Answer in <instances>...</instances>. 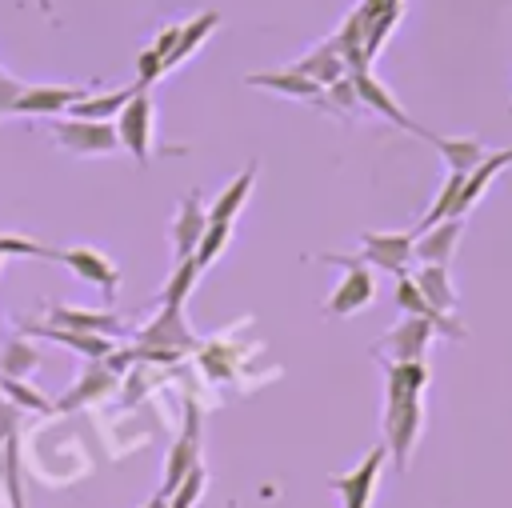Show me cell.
Here are the masks:
<instances>
[{
    "instance_id": "7a4b0ae2",
    "label": "cell",
    "mask_w": 512,
    "mask_h": 508,
    "mask_svg": "<svg viewBox=\"0 0 512 508\" xmlns=\"http://www.w3.org/2000/svg\"><path fill=\"white\" fill-rule=\"evenodd\" d=\"M252 184H256V160L220 192V200L208 208V224H204V236H200V248H196V264L200 268H208L220 252H224V244L232 240V224H236V216H240V208L248 204V192H252Z\"/></svg>"
},
{
    "instance_id": "8d00e7d4",
    "label": "cell",
    "mask_w": 512,
    "mask_h": 508,
    "mask_svg": "<svg viewBox=\"0 0 512 508\" xmlns=\"http://www.w3.org/2000/svg\"><path fill=\"white\" fill-rule=\"evenodd\" d=\"M360 12H364V20H372V16H400V0H364Z\"/></svg>"
},
{
    "instance_id": "e0dca14e",
    "label": "cell",
    "mask_w": 512,
    "mask_h": 508,
    "mask_svg": "<svg viewBox=\"0 0 512 508\" xmlns=\"http://www.w3.org/2000/svg\"><path fill=\"white\" fill-rule=\"evenodd\" d=\"M512 164V148H500V152H484V160L464 176V184H460V196H456V208H452V216L456 220H464L472 208H476V200L488 192V184L504 172Z\"/></svg>"
},
{
    "instance_id": "83f0119b",
    "label": "cell",
    "mask_w": 512,
    "mask_h": 508,
    "mask_svg": "<svg viewBox=\"0 0 512 508\" xmlns=\"http://www.w3.org/2000/svg\"><path fill=\"white\" fill-rule=\"evenodd\" d=\"M200 264L188 256V260H176V268H172V276H168V284H164V292H160V304H176V308H184V300H188V292H192V284L200 280Z\"/></svg>"
},
{
    "instance_id": "d6986e66",
    "label": "cell",
    "mask_w": 512,
    "mask_h": 508,
    "mask_svg": "<svg viewBox=\"0 0 512 508\" xmlns=\"http://www.w3.org/2000/svg\"><path fill=\"white\" fill-rule=\"evenodd\" d=\"M48 324L56 328H76V332H96V336H124L128 324L116 312H92V308H72V304H48Z\"/></svg>"
},
{
    "instance_id": "60d3db41",
    "label": "cell",
    "mask_w": 512,
    "mask_h": 508,
    "mask_svg": "<svg viewBox=\"0 0 512 508\" xmlns=\"http://www.w3.org/2000/svg\"><path fill=\"white\" fill-rule=\"evenodd\" d=\"M0 260H4V256H0Z\"/></svg>"
},
{
    "instance_id": "603a6c76",
    "label": "cell",
    "mask_w": 512,
    "mask_h": 508,
    "mask_svg": "<svg viewBox=\"0 0 512 508\" xmlns=\"http://www.w3.org/2000/svg\"><path fill=\"white\" fill-rule=\"evenodd\" d=\"M424 140L440 152V160L448 164V172H464V176H468V172L484 160V144H480L476 136H432V132H428Z\"/></svg>"
},
{
    "instance_id": "1f68e13d",
    "label": "cell",
    "mask_w": 512,
    "mask_h": 508,
    "mask_svg": "<svg viewBox=\"0 0 512 508\" xmlns=\"http://www.w3.org/2000/svg\"><path fill=\"white\" fill-rule=\"evenodd\" d=\"M0 256H32V260H60V248H48L28 236H0Z\"/></svg>"
},
{
    "instance_id": "f35d334b",
    "label": "cell",
    "mask_w": 512,
    "mask_h": 508,
    "mask_svg": "<svg viewBox=\"0 0 512 508\" xmlns=\"http://www.w3.org/2000/svg\"><path fill=\"white\" fill-rule=\"evenodd\" d=\"M140 508H168V496H164V492L156 488V492H152V496H148V500H144Z\"/></svg>"
},
{
    "instance_id": "277c9868",
    "label": "cell",
    "mask_w": 512,
    "mask_h": 508,
    "mask_svg": "<svg viewBox=\"0 0 512 508\" xmlns=\"http://www.w3.org/2000/svg\"><path fill=\"white\" fill-rule=\"evenodd\" d=\"M52 140L64 152H76V156H96V152H116L120 148V136H116L112 120H84V116L56 120L52 124Z\"/></svg>"
},
{
    "instance_id": "8fae6325",
    "label": "cell",
    "mask_w": 512,
    "mask_h": 508,
    "mask_svg": "<svg viewBox=\"0 0 512 508\" xmlns=\"http://www.w3.org/2000/svg\"><path fill=\"white\" fill-rule=\"evenodd\" d=\"M244 84H252V88H268V92H276V96L308 100V104H320V108L336 112V108L328 104V92H324V88H320L312 76L296 72L292 64H288V68H276V72H252V76H244Z\"/></svg>"
},
{
    "instance_id": "d590c367",
    "label": "cell",
    "mask_w": 512,
    "mask_h": 508,
    "mask_svg": "<svg viewBox=\"0 0 512 508\" xmlns=\"http://www.w3.org/2000/svg\"><path fill=\"white\" fill-rule=\"evenodd\" d=\"M176 40H180V24H168V28H164V32H160V36L152 40V48L160 52V60H164V64H168V56H172Z\"/></svg>"
},
{
    "instance_id": "74e56055",
    "label": "cell",
    "mask_w": 512,
    "mask_h": 508,
    "mask_svg": "<svg viewBox=\"0 0 512 508\" xmlns=\"http://www.w3.org/2000/svg\"><path fill=\"white\" fill-rule=\"evenodd\" d=\"M16 412H20V408H16L12 400H4V396H0V440L16 436Z\"/></svg>"
},
{
    "instance_id": "5b68a950",
    "label": "cell",
    "mask_w": 512,
    "mask_h": 508,
    "mask_svg": "<svg viewBox=\"0 0 512 508\" xmlns=\"http://www.w3.org/2000/svg\"><path fill=\"white\" fill-rule=\"evenodd\" d=\"M112 124H116L120 148H128V156H132L136 164H148V152H152V96H148V88H140V92L120 108V116H116Z\"/></svg>"
},
{
    "instance_id": "52a82bcc",
    "label": "cell",
    "mask_w": 512,
    "mask_h": 508,
    "mask_svg": "<svg viewBox=\"0 0 512 508\" xmlns=\"http://www.w3.org/2000/svg\"><path fill=\"white\" fill-rule=\"evenodd\" d=\"M384 460H388V448H384V444H376V448H368V456H364L352 472H336V476H328V488L344 500V508H368V500H372V492H376V480H380Z\"/></svg>"
},
{
    "instance_id": "8992f818",
    "label": "cell",
    "mask_w": 512,
    "mask_h": 508,
    "mask_svg": "<svg viewBox=\"0 0 512 508\" xmlns=\"http://www.w3.org/2000/svg\"><path fill=\"white\" fill-rule=\"evenodd\" d=\"M200 464V408L192 404V400H184V428H180V436L172 440V448H168V460H164V484H160V492L168 496L192 468Z\"/></svg>"
},
{
    "instance_id": "7c38bea8",
    "label": "cell",
    "mask_w": 512,
    "mask_h": 508,
    "mask_svg": "<svg viewBox=\"0 0 512 508\" xmlns=\"http://www.w3.org/2000/svg\"><path fill=\"white\" fill-rule=\"evenodd\" d=\"M140 344L164 348V352H176V356H184L188 348H196V336H192V328L184 324V308L160 304V316L140 328Z\"/></svg>"
},
{
    "instance_id": "ab89813d",
    "label": "cell",
    "mask_w": 512,
    "mask_h": 508,
    "mask_svg": "<svg viewBox=\"0 0 512 508\" xmlns=\"http://www.w3.org/2000/svg\"><path fill=\"white\" fill-rule=\"evenodd\" d=\"M36 8H40L44 16H52V0H36Z\"/></svg>"
},
{
    "instance_id": "f1b7e54d",
    "label": "cell",
    "mask_w": 512,
    "mask_h": 508,
    "mask_svg": "<svg viewBox=\"0 0 512 508\" xmlns=\"http://www.w3.org/2000/svg\"><path fill=\"white\" fill-rule=\"evenodd\" d=\"M204 488H208V472H204V464H196V468L168 492V508H196L200 496H204Z\"/></svg>"
},
{
    "instance_id": "ba28073f",
    "label": "cell",
    "mask_w": 512,
    "mask_h": 508,
    "mask_svg": "<svg viewBox=\"0 0 512 508\" xmlns=\"http://www.w3.org/2000/svg\"><path fill=\"white\" fill-rule=\"evenodd\" d=\"M432 336H436L432 320H424V316H404L392 332H384V336L372 344V352H376L380 360H424Z\"/></svg>"
},
{
    "instance_id": "7402d4cb",
    "label": "cell",
    "mask_w": 512,
    "mask_h": 508,
    "mask_svg": "<svg viewBox=\"0 0 512 508\" xmlns=\"http://www.w3.org/2000/svg\"><path fill=\"white\" fill-rule=\"evenodd\" d=\"M136 92H140L136 80H132V84H120V88H112V92H88V96H80V100L68 108V116H84V120H116L120 108H124Z\"/></svg>"
},
{
    "instance_id": "6da1fadb",
    "label": "cell",
    "mask_w": 512,
    "mask_h": 508,
    "mask_svg": "<svg viewBox=\"0 0 512 508\" xmlns=\"http://www.w3.org/2000/svg\"><path fill=\"white\" fill-rule=\"evenodd\" d=\"M424 384H428L424 360H384V448L400 472L408 468L424 428V400H420Z\"/></svg>"
},
{
    "instance_id": "4316f807",
    "label": "cell",
    "mask_w": 512,
    "mask_h": 508,
    "mask_svg": "<svg viewBox=\"0 0 512 508\" xmlns=\"http://www.w3.org/2000/svg\"><path fill=\"white\" fill-rule=\"evenodd\" d=\"M220 24V12H200L196 20H188V24H180V40H176V48H172V56H168V64H164V72L168 68H176L188 52H196L204 40H208V32Z\"/></svg>"
},
{
    "instance_id": "4dcf8cb0",
    "label": "cell",
    "mask_w": 512,
    "mask_h": 508,
    "mask_svg": "<svg viewBox=\"0 0 512 508\" xmlns=\"http://www.w3.org/2000/svg\"><path fill=\"white\" fill-rule=\"evenodd\" d=\"M0 396L12 400L16 408H32V412H52V400H44L36 388H28L24 380L16 376H0Z\"/></svg>"
},
{
    "instance_id": "44dd1931",
    "label": "cell",
    "mask_w": 512,
    "mask_h": 508,
    "mask_svg": "<svg viewBox=\"0 0 512 508\" xmlns=\"http://www.w3.org/2000/svg\"><path fill=\"white\" fill-rule=\"evenodd\" d=\"M292 68H296V72H304V76H312L320 88H328V84H336V80H344V76H348V64H344V56L336 52L332 36H328L324 44H316L312 52H304Z\"/></svg>"
},
{
    "instance_id": "d6a6232c",
    "label": "cell",
    "mask_w": 512,
    "mask_h": 508,
    "mask_svg": "<svg viewBox=\"0 0 512 508\" xmlns=\"http://www.w3.org/2000/svg\"><path fill=\"white\" fill-rule=\"evenodd\" d=\"M324 92H328V104H332L336 112H356V108H360V96H356V84H352V76H344V80L328 84Z\"/></svg>"
},
{
    "instance_id": "2e32d148",
    "label": "cell",
    "mask_w": 512,
    "mask_h": 508,
    "mask_svg": "<svg viewBox=\"0 0 512 508\" xmlns=\"http://www.w3.org/2000/svg\"><path fill=\"white\" fill-rule=\"evenodd\" d=\"M112 384H116V372H112L104 360H88V364L80 368L76 384H72V388L52 404V412H80V408L96 404Z\"/></svg>"
},
{
    "instance_id": "9c48e42d",
    "label": "cell",
    "mask_w": 512,
    "mask_h": 508,
    "mask_svg": "<svg viewBox=\"0 0 512 508\" xmlns=\"http://www.w3.org/2000/svg\"><path fill=\"white\" fill-rule=\"evenodd\" d=\"M412 232H364L360 236V260L368 268H384L392 276H404L412 264Z\"/></svg>"
},
{
    "instance_id": "4fadbf2b",
    "label": "cell",
    "mask_w": 512,
    "mask_h": 508,
    "mask_svg": "<svg viewBox=\"0 0 512 508\" xmlns=\"http://www.w3.org/2000/svg\"><path fill=\"white\" fill-rule=\"evenodd\" d=\"M80 96H88V88H76V84H32V88L20 92L12 116H60Z\"/></svg>"
},
{
    "instance_id": "d4e9b609",
    "label": "cell",
    "mask_w": 512,
    "mask_h": 508,
    "mask_svg": "<svg viewBox=\"0 0 512 508\" xmlns=\"http://www.w3.org/2000/svg\"><path fill=\"white\" fill-rule=\"evenodd\" d=\"M332 44H336V52H340L344 64H348V76L368 68V56H364V12H360V8H352V12L344 16V24L332 32Z\"/></svg>"
},
{
    "instance_id": "e575fe53",
    "label": "cell",
    "mask_w": 512,
    "mask_h": 508,
    "mask_svg": "<svg viewBox=\"0 0 512 508\" xmlns=\"http://www.w3.org/2000/svg\"><path fill=\"white\" fill-rule=\"evenodd\" d=\"M20 92H24V84L0 72V116H12V108H16V100H20Z\"/></svg>"
},
{
    "instance_id": "3957f363",
    "label": "cell",
    "mask_w": 512,
    "mask_h": 508,
    "mask_svg": "<svg viewBox=\"0 0 512 508\" xmlns=\"http://www.w3.org/2000/svg\"><path fill=\"white\" fill-rule=\"evenodd\" d=\"M320 260H324V264H340V268H344V276H340L336 292L324 300V312H328V316H352V312H360V308H368V304H372V296H376V280H372V268H368L360 256L320 252Z\"/></svg>"
},
{
    "instance_id": "f546056e",
    "label": "cell",
    "mask_w": 512,
    "mask_h": 508,
    "mask_svg": "<svg viewBox=\"0 0 512 508\" xmlns=\"http://www.w3.org/2000/svg\"><path fill=\"white\" fill-rule=\"evenodd\" d=\"M4 488H8V508H28V504H24V480H20V448H16V436L4 440Z\"/></svg>"
},
{
    "instance_id": "5bb4252c",
    "label": "cell",
    "mask_w": 512,
    "mask_h": 508,
    "mask_svg": "<svg viewBox=\"0 0 512 508\" xmlns=\"http://www.w3.org/2000/svg\"><path fill=\"white\" fill-rule=\"evenodd\" d=\"M352 84H356V96H360V104H364V108L380 112L384 120H392L396 128H404V132H412V136H420V140L428 136V128H420V124H416V120H412V116L392 100V92H388V88H384L368 68H364V72H352Z\"/></svg>"
},
{
    "instance_id": "9a60e30c",
    "label": "cell",
    "mask_w": 512,
    "mask_h": 508,
    "mask_svg": "<svg viewBox=\"0 0 512 508\" xmlns=\"http://www.w3.org/2000/svg\"><path fill=\"white\" fill-rule=\"evenodd\" d=\"M20 332L24 336H40V340H56V344L80 352L84 360H108L116 352L112 336H96V332H76V328H56V324H32V320H20Z\"/></svg>"
},
{
    "instance_id": "ac0fdd59",
    "label": "cell",
    "mask_w": 512,
    "mask_h": 508,
    "mask_svg": "<svg viewBox=\"0 0 512 508\" xmlns=\"http://www.w3.org/2000/svg\"><path fill=\"white\" fill-rule=\"evenodd\" d=\"M204 224H208V212H204L200 196H196V192L180 196V204H176V216H172V248H176V260H188V256H196V248H200V236H204Z\"/></svg>"
},
{
    "instance_id": "484cf974",
    "label": "cell",
    "mask_w": 512,
    "mask_h": 508,
    "mask_svg": "<svg viewBox=\"0 0 512 508\" xmlns=\"http://www.w3.org/2000/svg\"><path fill=\"white\" fill-rule=\"evenodd\" d=\"M36 368H40V352H36L32 340H24V336L4 340V348H0V376L24 380V376H32Z\"/></svg>"
},
{
    "instance_id": "cb8c5ba5",
    "label": "cell",
    "mask_w": 512,
    "mask_h": 508,
    "mask_svg": "<svg viewBox=\"0 0 512 508\" xmlns=\"http://www.w3.org/2000/svg\"><path fill=\"white\" fill-rule=\"evenodd\" d=\"M416 288L424 292V300L436 308V312H456V288H452V276H448V264H420L412 272Z\"/></svg>"
},
{
    "instance_id": "ffe728a7",
    "label": "cell",
    "mask_w": 512,
    "mask_h": 508,
    "mask_svg": "<svg viewBox=\"0 0 512 508\" xmlns=\"http://www.w3.org/2000/svg\"><path fill=\"white\" fill-rule=\"evenodd\" d=\"M456 244H460V220L448 216V220H440V224L416 232V240H412V260H416V264H448L452 252H456Z\"/></svg>"
},
{
    "instance_id": "836d02e7",
    "label": "cell",
    "mask_w": 512,
    "mask_h": 508,
    "mask_svg": "<svg viewBox=\"0 0 512 508\" xmlns=\"http://www.w3.org/2000/svg\"><path fill=\"white\" fill-rule=\"evenodd\" d=\"M156 76H164V60H160V52L148 44V48L140 52V60H136V84H140V88H152Z\"/></svg>"
},
{
    "instance_id": "30bf717a",
    "label": "cell",
    "mask_w": 512,
    "mask_h": 508,
    "mask_svg": "<svg viewBox=\"0 0 512 508\" xmlns=\"http://www.w3.org/2000/svg\"><path fill=\"white\" fill-rule=\"evenodd\" d=\"M60 264H64V268H72L80 280L96 284L108 300H112V296H116V288H120V268H116L100 248H88V244L60 248Z\"/></svg>"
}]
</instances>
